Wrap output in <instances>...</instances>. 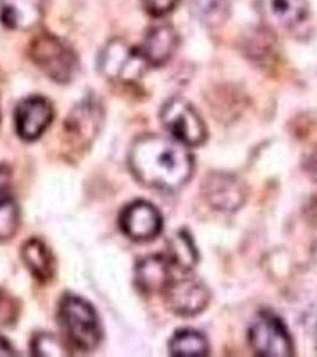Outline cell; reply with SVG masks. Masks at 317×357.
I'll list each match as a JSON object with an SVG mask.
<instances>
[{
  "instance_id": "6da1fadb",
  "label": "cell",
  "mask_w": 317,
  "mask_h": 357,
  "mask_svg": "<svg viewBox=\"0 0 317 357\" xmlns=\"http://www.w3.org/2000/svg\"><path fill=\"white\" fill-rule=\"evenodd\" d=\"M129 167L138 181L158 191H178L191 178L195 162L187 146L173 138L146 135L135 141Z\"/></svg>"
},
{
  "instance_id": "7a4b0ae2",
  "label": "cell",
  "mask_w": 317,
  "mask_h": 357,
  "mask_svg": "<svg viewBox=\"0 0 317 357\" xmlns=\"http://www.w3.org/2000/svg\"><path fill=\"white\" fill-rule=\"evenodd\" d=\"M57 318L67 341L80 351H92L102 342L103 331L94 306L82 296H62Z\"/></svg>"
},
{
  "instance_id": "3957f363",
  "label": "cell",
  "mask_w": 317,
  "mask_h": 357,
  "mask_svg": "<svg viewBox=\"0 0 317 357\" xmlns=\"http://www.w3.org/2000/svg\"><path fill=\"white\" fill-rule=\"evenodd\" d=\"M29 54L47 77L60 84L71 82L79 68L75 52L53 33H43L35 37L29 47Z\"/></svg>"
},
{
  "instance_id": "277c9868",
  "label": "cell",
  "mask_w": 317,
  "mask_h": 357,
  "mask_svg": "<svg viewBox=\"0 0 317 357\" xmlns=\"http://www.w3.org/2000/svg\"><path fill=\"white\" fill-rule=\"evenodd\" d=\"M160 117L168 134L184 146H198L207 141L203 119L186 100L172 98L163 104Z\"/></svg>"
},
{
  "instance_id": "5b68a950",
  "label": "cell",
  "mask_w": 317,
  "mask_h": 357,
  "mask_svg": "<svg viewBox=\"0 0 317 357\" xmlns=\"http://www.w3.org/2000/svg\"><path fill=\"white\" fill-rule=\"evenodd\" d=\"M253 351L264 357L293 356V342L284 323L272 313H260L249 331Z\"/></svg>"
},
{
  "instance_id": "8992f818",
  "label": "cell",
  "mask_w": 317,
  "mask_h": 357,
  "mask_svg": "<svg viewBox=\"0 0 317 357\" xmlns=\"http://www.w3.org/2000/svg\"><path fill=\"white\" fill-rule=\"evenodd\" d=\"M99 68L108 79L115 82H133L148 68L140 49L133 48L121 40L106 45L99 57Z\"/></svg>"
},
{
  "instance_id": "52a82bcc",
  "label": "cell",
  "mask_w": 317,
  "mask_h": 357,
  "mask_svg": "<svg viewBox=\"0 0 317 357\" xmlns=\"http://www.w3.org/2000/svg\"><path fill=\"white\" fill-rule=\"evenodd\" d=\"M163 294L172 312L182 317L200 314L207 309L210 301V292L207 286L191 276L175 278Z\"/></svg>"
},
{
  "instance_id": "ba28073f",
  "label": "cell",
  "mask_w": 317,
  "mask_h": 357,
  "mask_svg": "<svg viewBox=\"0 0 317 357\" xmlns=\"http://www.w3.org/2000/svg\"><path fill=\"white\" fill-rule=\"evenodd\" d=\"M119 227L128 238L135 242H149L163 230V215L153 204L136 200L123 208Z\"/></svg>"
},
{
  "instance_id": "9c48e42d",
  "label": "cell",
  "mask_w": 317,
  "mask_h": 357,
  "mask_svg": "<svg viewBox=\"0 0 317 357\" xmlns=\"http://www.w3.org/2000/svg\"><path fill=\"white\" fill-rule=\"evenodd\" d=\"M53 105L48 99L34 96L22 100L15 112L17 134L24 141L33 142L41 137L53 121Z\"/></svg>"
},
{
  "instance_id": "30bf717a",
  "label": "cell",
  "mask_w": 317,
  "mask_h": 357,
  "mask_svg": "<svg viewBox=\"0 0 317 357\" xmlns=\"http://www.w3.org/2000/svg\"><path fill=\"white\" fill-rule=\"evenodd\" d=\"M258 8L271 26L291 33L309 22L310 10L305 0H258Z\"/></svg>"
},
{
  "instance_id": "8fae6325",
  "label": "cell",
  "mask_w": 317,
  "mask_h": 357,
  "mask_svg": "<svg viewBox=\"0 0 317 357\" xmlns=\"http://www.w3.org/2000/svg\"><path fill=\"white\" fill-rule=\"evenodd\" d=\"M207 203L219 211H235L244 202V188L239 178L224 173L207 176L203 186Z\"/></svg>"
},
{
  "instance_id": "7c38bea8",
  "label": "cell",
  "mask_w": 317,
  "mask_h": 357,
  "mask_svg": "<svg viewBox=\"0 0 317 357\" xmlns=\"http://www.w3.org/2000/svg\"><path fill=\"white\" fill-rule=\"evenodd\" d=\"M173 269L166 255L147 256L135 269V284L143 294L163 293L175 279Z\"/></svg>"
},
{
  "instance_id": "4fadbf2b",
  "label": "cell",
  "mask_w": 317,
  "mask_h": 357,
  "mask_svg": "<svg viewBox=\"0 0 317 357\" xmlns=\"http://www.w3.org/2000/svg\"><path fill=\"white\" fill-rule=\"evenodd\" d=\"M178 42V35L171 25L158 24L147 31L138 49L148 67H160L173 56Z\"/></svg>"
},
{
  "instance_id": "5bb4252c",
  "label": "cell",
  "mask_w": 317,
  "mask_h": 357,
  "mask_svg": "<svg viewBox=\"0 0 317 357\" xmlns=\"http://www.w3.org/2000/svg\"><path fill=\"white\" fill-rule=\"evenodd\" d=\"M45 0H0V21L8 29L27 31L40 25Z\"/></svg>"
},
{
  "instance_id": "9a60e30c",
  "label": "cell",
  "mask_w": 317,
  "mask_h": 357,
  "mask_svg": "<svg viewBox=\"0 0 317 357\" xmlns=\"http://www.w3.org/2000/svg\"><path fill=\"white\" fill-rule=\"evenodd\" d=\"M103 111L96 99L89 98L74 109L69 114L66 124V132L79 141L80 146L91 142L102 123Z\"/></svg>"
},
{
  "instance_id": "2e32d148",
  "label": "cell",
  "mask_w": 317,
  "mask_h": 357,
  "mask_svg": "<svg viewBox=\"0 0 317 357\" xmlns=\"http://www.w3.org/2000/svg\"><path fill=\"white\" fill-rule=\"evenodd\" d=\"M20 207L13 197V172L0 165V241L10 240L20 227Z\"/></svg>"
},
{
  "instance_id": "e0dca14e",
  "label": "cell",
  "mask_w": 317,
  "mask_h": 357,
  "mask_svg": "<svg viewBox=\"0 0 317 357\" xmlns=\"http://www.w3.org/2000/svg\"><path fill=\"white\" fill-rule=\"evenodd\" d=\"M22 259L36 280L48 282L54 276L55 264L49 248L40 238H30L22 248Z\"/></svg>"
},
{
  "instance_id": "ac0fdd59",
  "label": "cell",
  "mask_w": 317,
  "mask_h": 357,
  "mask_svg": "<svg viewBox=\"0 0 317 357\" xmlns=\"http://www.w3.org/2000/svg\"><path fill=\"white\" fill-rule=\"evenodd\" d=\"M165 255L175 269H178L184 274L190 272L198 261L195 242L187 231H179L172 237Z\"/></svg>"
},
{
  "instance_id": "d6986e66",
  "label": "cell",
  "mask_w": 317,
  "mask_h": 357,
  "mask_svg": "<svg viewBox=\"0 0 317 357\" xmlns=\"http://www.w3.org/2000/svg\"><path fill=\"white\" fill-rule=\"evenodd\" d=\"M170 353L177 357H202L209 354V342L196 330L177 331L170 341Z\"/></svg>"
},
{
  "instance_id": "ffe728a7",
  "label": "cell",
  "mask_w": 317,
  "mask_h": 357,
  "mask_svg": "<svg viewBox=\"0 0 317 357\" xmlns=\"http://www.w3.org/2000/svg\"><path fill=\"white\" fill-rule=\"evenodd\" d=\"M195 16L207 26H219L229 16V0H190Z\"/></svg>"
},
{
  "instance_id": "44dd1931",
  "label": "cell",
  "mask_w": 317,
  "mask_h": 357,
  "mask_svg": "<svg viewBox=\"0 0 317 357\" xmlns=\"http://www.w3.org/2000/svg\"><path fill=\"white\" fill-rule=\"evenodd\" d=\"M20 317V304L15 296L0 289V329L16 324Z\"/></svg>"
},
{
  "instance_id": "7402d4cb",
  "label": "cell",
  "mask_w": 317,
  "mask_h": 357,
  "mask_svg": "<svg viewBox=\"0 0 317 357\" xmlns=\"http://www.w3.org/2000/svg\"><path fill=\"white\" fill-rule=\"evenodd\" d=\"M31 350L37 356H60L64 355L61 343L57 342L55 337L48 333L36 335L31 343Z\"/></svg>"
},
{
  "instance_id": "603a6c76",
  "label": "cell",
  "mask_w": 317,
  "mask_h": 357,
  "mask_svg": "<svg viewBox=\"0 0 317 357\" xmlns=\"http://www.w3.org/2000/svg\"><path fill=\"white\" fill-rule=\"evenodd\" d=\"M179 0H142L143 8L153 17H163L172 13Z\"/></svg>"
},
{
  "instance_id": "cb8c5ba5",
  "label": "cell",
  "mask_w": 317,
  "mask_h": 357,
  "mask_svg": "<svg viewBox=\"0 0 317 357\" xmlns=\"http://www.w3.org/2000/svg\"><path fill=\"white\" fill-rule=\"evenodd\" d=\"M16 350L13 349L11 343L0 336V356H15Z\"/></svg>"
},
{
  "instance_id": "d4e9b609",
  "label": "cell",
  "mask_w": 317,
  "mask_h": 357,
  "mask_svg": "<svg viewBox=\"0 0 317 357\" xmlns=\"http://www.w3.org/2000/svg\"><path fill=\"white\" fill-rule=\"evenodd\" d=\"M309 171L314 180L317 183V151L310 161Z\"/></svg>"
},
{
  "instance_id": "484cf974",
  "label": "cell",
  "mask_w": 317,
  "mask_h": 357,
  "mask_svg": "<svg viewBox=\"0 0 317 357\" xmlns=\"http://www.w3.org/2000/svg\"><path fill=\"white\" fill-rule=\"evenodd\" d=\"M0 117H1V114H0Z\"/></svg>"
}]
</instances>
